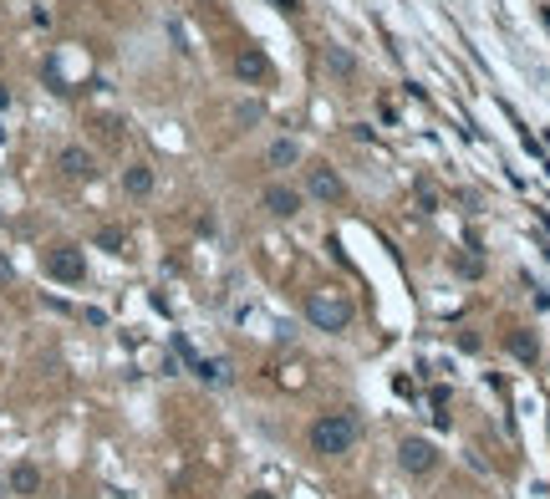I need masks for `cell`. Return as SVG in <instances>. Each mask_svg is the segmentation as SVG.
<instances>
[{
    "label": "cell",
    "mask_w": 550,
    "mask_h": 499,
    "mask_svg": "<svg viewBox=\"0 0 550 499\" xmlns=\"http://www.w3.org/2000/svg\"><path fill=\"white\" fill-rule=\"evenodd\" d=\"M61 173H72V179H87V173H92V158H87L82 148H61Z\"/></svg>",
    "instance_id": "cell-9"
},
{
    "label": "cell",
    "mask_w": 550,
    "mask_h": 499,
    "mask_svg": "<svg viewBox=\"0 0 550 499\" xmlns=\"http://www.w3.org/2000/svg\"><path fill=\"white\" fill-rule=\"evenodd\" d=\"M235 77H245V82H265V77H270V61L260 56V51H239V56H235Z\"/></svg>",
    "instance_id": "cell-7"
},
{
    "label": "cell",
    "mask_w": 550,
    "mask_h": 499,
    "mask_svg": "<svg viewBox=\"0 0 550 499\" xmlns=\"http://www.w3.org/2000/svg\"><path fill=\"white\" fill-rule=\"evenodd\" d=\"M123 189L133 194V199H143V194L153 189V168H148V163H133V168L123 173Z\"/></svg>",
    "instance_id": "cell-8"
},
{
    "label": "cell",
    "mask_w": 550,
    "mask_h": 499,
    "mask_svg": "<svg viewBox=\"0 0 550 499\" xmlns=\"http://www.w3.org/2000/svg\"><path fill=\"white\" fill-rule=\"evenodd\" d=\"M265 209H270V214H280V220H291V214L301 209V194H296V189L270 184V189H265Z\"/></svg>",
    "instance_id": "cell-6"
},
{
    "label": "cell",
    "mask_w": 550,
    "mask_h": 499,
    "mask_svg": "<svg viewBox=\"0 0 550 499\" xmlns=\"http://www.w3.org/2000/svg\"><path fill=\"white\" fill-rule=\"evenodd\" d=\"M326 61H332V72H337V77H346V72H351V61H346L342 51H326Z\"/></svg>",
    "instance_id": "cell-13"
},
{
    "label": "cell",
    "mask_w": 550,
    "mask_h": 499,
    "mask_svg": "<svg viewBox=\"0 0 550 499\" xmlns=\"http://www.w3.org/2000/svg\"><path fill=\"white\" fill-rule=\"evenodd\" d=\"M46 270H51L56 280H82V275H87V260H82L77 250H51Z\"/></svg>",
    "instance_id": "cell-5"
},
{
    "label": "cell",
    "mask_w": 550,
    "mask_h": 499,
    "mask_svg": "<svg viewBox=\"0 0 550 499\" xmlns=\"http://www.w3.org/2000/svg\"><path fill=\"white\" fill-rule=\"evenodd\" d=\"M306 316H311V327H321V331H342V327H351V301L337 296V291H316L306 301Z\"/></svg>",
    "instance_id": "cell-2"
},
{
    "label": "cell",
    "mask_w": 550,
    "mask_h": 499,
    "mask_svg": "<svg viewBox=\"0 0 550 499\" xmlns=\"http://www.w3.org/2000/svg\"><path fill=\"white\" fill-rule=\"evenodd\" d=\"M11 489H15V494H36V489H41V474H36L31 464H15V469H11Z\"/></svg>",
    "instance_id": "cell-10"
},
{
    "label": "cell",
    "mask_w": 550,
    "mask_h": 499,
    "mask_svg": "<svg viewBox=\"0 0 550 499\" xmlns=\"http://www.w3.org/2000/svg\"><path fill=\"white\" fill-rule=\"evenodd\" d=\"M398 464H403L408 474H433L438 453H433V443H423V438H403V448H398Z\"/></svg>",
    "instance_id": "cell-4"
},
{
    "label": "cell",
    "mask_w": 550,
    "mask_h": 499,
    "mask_svg": "<svg viewBox=\"0 0 550 499\" xmlns=\"http://www.w3.org/2000/svg\"><path fill=\"white\" fill-rule=\"evenodd\" d=\"M351 443H357V418L351 413H326L311 423V448L321 459H342V453H351Z\"/></svg>",
    "instance_id": "cell-1"
},
{
    "label": "cell",
    "mask_w": 550,
    "mask_h": 499,
    "mask_svg": "<svg viewBox=\"0 0 550 499\" xmlns=\"http://www.w3.org/2000/svg\"><path fill=\"white\" fill-rule=\"evenodd\" d=\"M306 184H311V199H326V204H342L346 199V184L337 179V168H326V163L306 168Z\"/></svg>",
    "instance_id": "cell-3"
},
{
    "label": "cell",
    "mask_w": 550,
    "mask_h": 499,
    "mask_svg": "<svg viewBox=\"0 0 550 499\" xmlns=\"http://www.w3.org/2000/svg\"><path fill=\"white\" fill-rule=\"evenodd\" d=\"M270 163H280V168H285V163H296V143H291V138L270 143Z\"/></svg>",
    "instance_id": "cell-11"
},
{
    "label": "cell",
    "mask_w": 550,
    "mask_h": 499,
    "mask_svg": "<svg viewBox=\"0 0 550 499\" xmlns=\"http://www.w3.org/2000/svg\"><path fill=\"white\" fill-rule=\"evenodd\" d=\"M275 6H280L285 15H296V11H301V0H275Z\"/></svg>",
    "instance_id": "cell-14"
},
{
    "label": "cell",
    "mask_w": 550,
    "mask_h": 499,
    "mask_svg": "<svg viewBox=\"0 0 550 499\" xmlns=\"http://www.w3.org/2000/svg\"><path fill=\"white\" fill-rule=\"evenodd\" d=\"M510 352H515V357H525V362H535L540 346H535V336H510Z\"/></svg>",
    "instance_id": "cell-12"
}]
</instances>
